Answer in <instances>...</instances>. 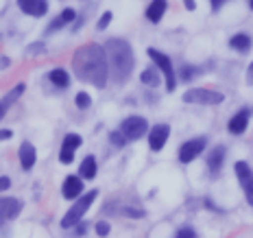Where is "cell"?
<instances>
[{"instance_id": "obj_14", "label": "cell", "mask_w": 253, "mask_h": 238, "mask_svg": "<svg viewBox=\"0 0 253 238\" xmlns=\"http://www.w3.org/2000/svg\"><path fill=\"white\" fill-rule=\"evenodd\" d=\"M81 190H83V184H81V179H79L77 175H68L66 177V182H63V197L66 199H77L79 194H81Z\"/></svg>"}, {"instance_id": "obj_23", "label": "cell", "mask_w": 253, "mask_h": 238, "mask_svg": "<svg viewBox=\"0 0 253 238\" xmlns=\"http://www.w3.org/2000/svg\"><path fill=\"white\" fill-rule=\"evenodd\" d=\"M81 177L83 179H94L96 177V160H94V155H87L85 160L81 162Z\"/></svg>"}, {"instance_id": "obj_5", "label": "cell", "mask_w": 253, "mask_h": 238, "mask_svg": "<svg viewBox=\"0 0 253 238\" xmlns=\"http://www.w3.org/2000/svg\"><path fill=\"white\" fill-rule=\"evenodd\" d=\"M149 57L157 63V68L164 72V77H166V88H168V92H172V90H175V86H177V79H175V70H172L170 57L164 55V52H160V50H155V48H149Z\"/></svg>"}, {"instance_id": "obj_8", "label": "cell", "mask_w": 253, "mask_h": 238, "mask_svg": "<svg viewBox=\"0 0 253 238\" xmlns=\"http://www.w3.org/2000/svg\"><path fill=\"white\" fill-rule=\"evenodd\" d=\"M203 149H205V138H194V140L186 142V144L179 149V162H183V164L192 162L194 157L201 155Z\"/></svg>"}, {"instance_id": "obj_35", "label": "cell", "mask_w": 253, "mask_h": 238, "mask_svg": "<svg viewBox=\"0 0 253 238\" xmlns=\"http://www.w3.org/2000/svg\"><path fill=\"white\" fill-rule=\"evenodd\" d=\"M38 50H42V44H38V46H31V48H29V52H38Z\"/></svg>"}, {"instance_id": "obj_9", "label": "cell", "mask_w": 253, "mask_h": 238, "mask_svg": "<svg viewBox=\"0 0 253 238\" xmlns=\"http://www.w3.org/2000/svg\"><path fill=\"white\" fill-rule=\"evenodd\" d=\"M22 212V201L13 197H0V225L9 219H15Z\"/></svg>"}, {"instance_id": "obj_29", "label": "cell", "mask_w": 253, "mask_h": 238, "mask_svg": "<svg viewBox=\"0 0 253 238\" xmlns=\"http://www.w3.org/2000/svg\"><path fill=\"white\" fill-rule=\"evenodd\" d=\"M175 238H197V232H194L192 227H181Z\"/></svg>"}, {"instance_id": "obj_20", "label": "cell", "mask_w": 253, "mask_h": 238, "mask_svg": "<svg viewBox=\"0 0 253 238\" xmlns=\"http://www.w3.org/2000/svg\"><path fill=\"white\" fill-rule=\"evenodd\" d=\"M77 18V13H75V9H63V11L59 13V18L55 20L50 26H48V31H57V29H61V26H66V24H70L72 20Z\"/></svg>"}, {"instance_id": "obj_15", "label": "cell", "mask_w": 253, "mask_h": 238, "mask_svg": "<svg viewBox=\"0 0 253 238\" xmlns=\"http://www.w3.org/2000/svg\"><path fill=\"white\" fill-rule=\"evenodd\" d=\"M22 92H24V83H18V86H15L11 92L7 94V96H2L0 98V120L4 118V114H7V109L11 107V105L15 103V100H18L20 96H22Z\"/></svg>"}, {"instance_id": "obj_24", "label": "cell", "mask_w": 253, "mask_h": 238, "mask_svg": "<svg viewBox=\"0 0 253 238\" xmlns=\"http://www.w3.org/2000/svg\"><path fill=\"white\" fill-rule=\"evenodd\" d=\"M140 79H142V83H144V86H149V88H157V86H160V75H157V70H153V68H146V70L140 75Z\"/></svg>"}, {"instance_id": "obj_25", "label": "cell", "mask_w": 253, "mask_h": 238, "mask_svg": "<svg viewBox=\"0 0 253 238\" xmlns=\"http://www.w3.org/2000/svg\"><path fill=\"white\" fill-rule=\"evenodd\" d=\"M75 100H77V107L79 109H87L89 105H92V98H89V94H85V92H79Z\"/></svg>"}, {"instance_id": "obj_2", "label": "cell", "mask_w": 253, "mask_h": 238, "mask_svg": "<svg viewBox=\"0 0 253 238\" xmlns=\"http://www.w3.org/2000/svg\"><path fill=\"white\" fill-rule=\"evenodd\" d=\"M105 55H107L109 72L116 79V83H125L133 70V50L126 40L114 38L105 44Z\"/></svg>"}, {"instance_id": "obj_3", "label": "cell", "mask_w": 253, "mask_h": 238, "mask_svg": "<svg viewBox=\"0 0 253 238\" xmlns=\"http://www.w3.org/2000/svg\"><path fill=\"white\" fill-rule=\"evenodd\" d=\"M96 197H98V192H96V190H89V192L83 194V197L79 199L77 203L72 205V208L66 212V216H63V219H61V227H63V230H70V227L79 225V221L83 219V214L87 212V208H89V205H92V201L96 199Z\"/></svg>"}, {"instance_id": "obj_22", "label": "cell", "mask_w": 253, "mask_h": 238, "mask_svg": "<svg viewBox=\"0 0 253 238\" xmlns=\"http://www.w3.org/2000/svg\"><path fill=\"white\" fill-rule=\"evenodd\" d=\"M48 79L55 83L57 88H68V83H70V77H68V72L63 70V68H55V70H50Z\"/></svg>"}, {"instance_id": "obj_37", "label": "cell", "mask_w": 253, "mask_h": 238, "mask_svg": "<svg viewBox=\"0 0 253 238\" xmlns=\"http://www.w3.org/2000/svg\"><path fill=\"white\" fill-rule=\"evenodd\" d=\"M249 7H251V9H253V0H251V2H249Z\"/></svg>"}, {"instance_id": "obj_16", "label": "cell", "mask_w": 253, "mask_h": 238, "mask_svg": "<svg viewBox=\"0 0 253 238\" xmlns=\"http://www.w3.org/2000/svg\"><path fill=\"white\" fill-rule=\"evenodd\" d=\"M35 160H38L35 146L31 144V142H22V146H20V162H22L24 171H31V168L35 166Z\"/></svg>"}, {"instance_id": "obj_7", "label": "cell", "mask_w": 253, "mask_h": 238, "mask_svg": "<svg viewBox=\"0 0 253 238\" xmlns=\"http://www.w3.org/2000/svg\"><path fill=\"white\" fill-rule=\"evenodd\" d=\"M236 175L240 179V186L247 194V201L253 205V171L247 162H236Z\"/></svg>"}, {"instance_id": "obj_34", "label": "cell", "mask_w": 253, "mask_h": 238, "mask_svg": "<svg viewBox=\"0 0 253 238\" xmlns=\"http://www.w3.org/2000/svg\"><path fill=\"white\" fill-rule=\"evenodd\" d=\"M194 7H197V2H192V0H186V9H190V11H192Z\"/></svg>"}, {"instance_id": "obj_30", "label": "cell", "mask_w": 253, "mask_h": 238, "mask_svg": "<svg viewBox=\"0 0 253 238\" xmlns=\"http://www.w3.org/2000/svg\"><path fill=\"white\" fill-rule=\"evenodd\" d=\"M96 234H98V236H107V234H109V223L101 221V223L96 225Z\"/></svg>"}, {"instance_id": "obj_31", "label": "cell", "mask_w": 253, "mask_h": 238, "mask_svg": "<svg viewBox=\"0 0 253 238\" xmlns=\"http://www.w3.org/2000/svg\"><path fill=\"white\" fill-rule=\"evenodd\" d=\"M9 186H11V179H9V177H0V192H2V190H7Z\"/></svg>"}, {"instance_id": "obj_18", "label": "cell", "mask_w": 253, "mask_h": 238, "mask_svg": "<svg viewBox=\"0 0 253 238\" xmlns=\"http://www.w3.org/2000/svg\"><path fill=\"white\" fill-rule=\"evenodd\" d=\"M164 11H166V2L164 0H155V2H151L149 9H146V18H149L153 24H157L162 20V15H164Z\"/></svg>"}, {"instance_id": "obj_36", "label": "cell", "mask_w": 253, "mask_h": 238, "mask_svg": "<svg viewBox=\"0 0 253 238\" xmlns=\"http://www.w3.org/2000/svg\"><path fill=\"white\" fill-rule=\"evenodd\" d=\"M220 4H223V2H220V0H214V2H212V7H214V11H216V9H220Z\"/></svg>"}, {"instance_id": "obj_33", "label": "cell", "mask_w": 253, "mask_h": 238, "mask_svg": "<svg viewBox=\"0 0 253 238\" xmlns=\"http://www.w3.org/2000/svg\"><path fill=\"white\" fill-rule=\"evenodd\" d=\"M7 138H11V131H7V129L0 131V140H7Z\"/></svg>"}, {"instance_id": "obj_28", "label": "cell", "mask_w": 253, "mask_h": 238, "mask_svg": "<svg viewBox=\"0 0 253 238\" xmlns=\"http://www.w3.org/2000/svg\"><path fill=\"white\" fill-rule=\"evenodd\" d=\"M109 22H112V11H105L103 18L98 20V26H96V29H98V31H105V29L109 26Z\"/></svg>"}, {"instance_id": "obj_26", "label": "cell", "mask_w": 253, "mask_h": 238, "mask_svg": "<svg viewBox=\"0 0 253 238\" xmlns=\"http://www.w3.org/2000/svg\"><path fill=\"white\" fill-rule=\"evenodd\" d=\"M194 77H199V68H192V66H183L181 68V79L183 81H192Z\"/></svg>"}, {"instance_id": "obj_27", "label": "cell", "mask_w": 253, "mask_h": 238, "mask_svg": "<svg viewBox=\"0 0 253 238\" xmlns=\"http://www.w3.org/2000/svg\"><path fill=\"white\" fill-rule=\"evenodd\" d=\"M109 140H112V144L118 146V149H123V146L126 144V138L120 134V131H112V134H109Z\"/></svg>"}, {"instance_id": "obj_12", "label": "cell", "mask_w": 253, "mask_h": 238, "mask_svg": "<svg viewBox=\"0 0 253 238\" xmlns=\"http://www.w3.org/2000/svg\"><path fill=\"white\" fill-rule=\"evenodd\" d=\"M112 208H116V212L118 214L131 216V219H142V216H144V208L135 205L133 201H118V203H109L107 210H112Z\"/></svg>"}, {"instance_id": "obj_32", "label": "cell", "mask_w": 253, "mask_h": 238, "mask_svg": "<svg viewBox=\"0 0 253 238\" xmlns=\"http://www.w3.org/2000/svg\"><path fill=\"white\" fill-rule=\"evenodd\" d=\"M247 83H249V86H253V63L249 66V70H247Z\"/></svg>"}, {"instance_id": "obj_6", "label": "cell", "mask_w": 253, "mask_h": 238, "mask_svg": "<svg viewBox=\"0 0 253 238\" xmlns=\"http://www.w3.org/2000/svg\"><path fill=\"white\" fill-rule=\"evenodd\" d=\"M146 129H149V123H146L142 116H129V118H125L123 125H120V134H123L126 140L142 138V136L146 134Z\"/></svg>"}, {"instance_id": "obj_1", "label": "cell", "mask_w": 253, "mask_h": 238, "mask_svg": "<svg viewBox=\"0 0 253 238\" xmlns=\"http://www.w3.org/2000/svg\"><path fill=\"white\" fill-rule=\"evenodd\" d=\"M72 70L81 81L92 83L96 88H105L109 77V63L105 48H101L98 44H85L77 48L75 57H72Z\"/></svg>"}, {"instance_id": "obj_10", "label": "cell", "mask_w": 253, "mask_h": 238, "mask_svg": "<svg viewBox=\"0 0 253 238\" xmlns=\"http://www.w3.org/2000/svg\"><path fill=\"white\" fill-rule=\"evenodd\" d=\"M79 144H81V136L68 134L66 138H63V144H61L59 162L61 164H72V160H75V151L79 149Z\"/></svg>"}, {"instance_id": "obj_4", "label": "cell", "mask_w": 253, "mask_h": 238, "mask_svg": "<svg viewBox=\"0 0 253 238\" xmlns=\"http://www.w3.org/2000/svg\"><path fill=\"white\" fill-rule=\"evenodd\" d=\"M183 100L186 103H199V105H218V103H223V94L216 92V90L197 88L183 94Z\"/></svg>"}, {"instance_id": "obj_13", "label": "cell", "mask_w": 253, "mask_h": 238, "mask_svg": "<svg viewBox=\"0 0 253 238\" xmlns=\"http://www.w3.org/2000/svg\"><path fill=\"white\" fill-rule=\"evenodd\" d=\"M20 9H22L24 13L29 15H44L46 11H48V2H44V0H20Z\"/></svg>"}, {"instance_id": "obj_21", "label": "cell", "mask_w": 253, "mask_h": 238, "mask_svg": "<svg viewBox=\"0 0 253 238\" xmlns=\"http://www.w3.org/2000/svg\"><path fill=\"white\" fill-rule=\"evenodd\" d=\"M229 46L231 48H236V50H240V52H247L251 48V38L249 35H245V33H238V35H234V38L229 40Z\"/></svg>"}, {"instance_id": "obj_11", "label": "cell", "mask_w": 253, "mask_h": 238, "mask_svg": "<svg viewBox=\"0 0 253 238\" xmlns=\"http://www.w3.org/2000/svg\"><path fill=\"white\" fill-rule=\"evenodd\" d=\"M170 136V127L168 125H157L151 129V136H149V144H151V151H162Z\"/></svg>"}, {"instance_id": "obj_17", "label": "cell", "mask_w": 253, "mask_h": 238, "mask_svg": "<svg viewBox=\"0 0 253 238\" xmlns=\"http://www.w3.org/2000/svg\"><path fill=\"white\" fill-rule=\"evenodd\" d=\"M247 125H249V109H240V112L229 120V125H227V127H229L231 134L238 136V134H242V131L247 129Z\"/></svg>"}, {"instance_id": "obj_19", "label": "cell", "mask_w": 253, "mask_h": 238, "mask_svg": "<svg viewBox=\"0 0 253 238\" xmlns=\"http://www.w3.org/2000/svg\"><path fill=\"white\" fill-rule=\"evenodd\" d=\"M223 157H225V146H216V149L210 153L208 157V166L212 173H218L220 166H223Z\"/></svg>"}]
</instances>
